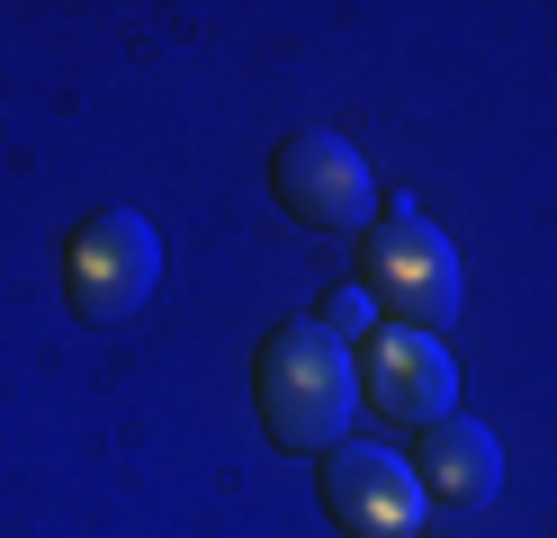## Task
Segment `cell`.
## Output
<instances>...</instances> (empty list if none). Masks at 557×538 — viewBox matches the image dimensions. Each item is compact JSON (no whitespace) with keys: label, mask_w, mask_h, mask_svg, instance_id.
Wrapping results in <instances>:
<instances>
[{"label":"cell","mask_w":557,"mask_h":538,"mask_svg":"<svg viewBox=\"0 0 557 538\" xmlns=\"http://www.w3.org/2000/svg\"><path fill=\"white\" fill-rule=\"evenodd\" d=\"M351 404H360V368H351V341H333L315 314L297 323H270L261 350H252V413L278 449H342L351 440Z\"/></svg>","instance_id":"6da1fadb"},{"label":"cell","mask_w":557,"mask_h":538,"mask_svg":"<svg viewBox=\"0 0 557 538\" xmlns=\"http://www.w3.org/2000/svg\"><path fill=\"white\" fill-rule=\"evenodd\" d=\"M360 287L387 323H413V333H441L459 314V251L423 215V198L377 207V225L360 234Z\"/></svg>","instance_id":"7a4b0ae2"},{"label":"cell","mask_w":557,"mask_h":538,"mask_svg":"<svg viewBox=\"0 0 557 538\" xmlns=\"http://www.w3.org/2000/svg\"><path fill=\"white\" fill-rule=\"evenodd\" d=\"M162 287V234L135 207H99L90 225L63 242V297L82 323H126Z\"/></svg>","instance_id":"3957f363"},{"label":"cell","mask_w":557,"mask_h":538,"mask_svg":"<svg viewBox=\"0 0 557 538\" xmlns=\"http://www.w3.org/2000/svg\"><path fill=\"white\" fill-rule=\"evenodd\" d=\"M270 198L278 215H297L306 234H369L377 225V189H369V162L351 135H324L306 126L270 153Z\"/></svg>","instance_id":"277c9868"},{"label":"cell","mask_w":557,"mask_h":538,"mask_svg":"<svg viewBox=\"0 0 557 538\" xmlns=\"http://www.w3.org/2000/svg\"><path fill=\"white\" fill-rule=\"evenodd\" d=\"M360 395L387 422H413L432 430L459 413V359H449L441 333H413V323H377L369 333V359H360Z\"/></svg>","instance_id":"5b68a950"},{"label":"cell","mask_w":557,"mask_h":538,"mask_svg":"<svg viewBox=\"0 0 557 538\" xmlns=\"http://www.w3.org/2000/svg\"><path fill=\"white\" fill-rule=\"evenodd\" d=\"M315 485H324V512H333L342 538H413V521H423V485H413V466L387 458V449H369V440L324 449Z\"/></svg>","instance_id":"8992f818"},{"label":"cell","mask_w":557,"mask_h":538,"mask_svg":"<svg viewBox=\"0 0 557 538\" xmlns=\"http://www.w3.org/2000/svg\"><path fill=\"white\" fill-rule=\"evenodd\" d=\"M413 485H423V502H441V512H485V502L504 493V449H495V430L468 422V413L432 422Z\"/></svg>","instance_id":"52a82bcc"},{"label":"cell","mask_w":557,"mask_h":538,"mask_svg":"<svg viewBox=\"0 0 557 538\" xmlns=\"http://www.w3.org/2000/svg\"><path fill=\"white\" fill-rule=\"evenodd\" d=\"M315 323H324L333 341H369V333H377V305H369V287H333Z\"/></svg>","instance_id":"ba28073f"},{"label":"cell","mask_w":557,"mask_h":538,"mask_svg":"<svg viewBox=\"0 0 557 538\" xmlns=\"http://www.w3.org/2000/svg\"><path fill=\"white\" fill-rule=\"evenodd\" d=\"M413 538H423V529H413Z\"/></svg>","instance_id":"9c48e42d"}]
</instances>
